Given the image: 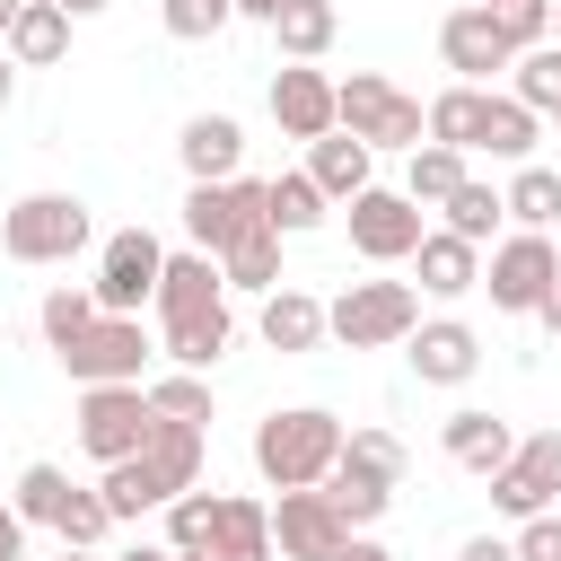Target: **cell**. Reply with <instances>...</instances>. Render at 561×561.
<instances>
[{
	"label": "cell",
	"mask_w": 561,
	"mask_h": 561,
	"mask_svg": "<svg viewBox=\"0 0 561 561\" xmlns=\"http://www.w3.org/2000/svg\"><path fill=\"white\" fill-rule=\"evenodd\" d=\"M202 447H210V430H193V421H158L149 430V447H131L123 465H105V508H114V526L123 517H149V508H167L175 491H193L202 482Z\"/></svg>",
	"instance_id": "obj_1"
},
{
	"label": "cell",
	"mask_w": 561,
	"mask_h": 561,
	"mask_svg": "<svg viewBox=\"0 0 561 561\" xmlns=\"http://www.w3.org/2000/svg\"><path fill=\"white\" fill-rule=\"evenodd\" d=\"M342 456V421L324 403H289V412H263L254 421V473L272 491H316Z\"/></svg>",
	"instance_id": "obj_2"
},
{
	"label": "cell",
	"mask_w": 561,
	"mask_h": 561,
	"mask_svg": "<svg viewBox=\"0 0 561 561\" xmlns=\"http://www.w3.org/2000/svg\"><path fill=\"white\" fill-rule=\"evenodd\" d=\"M96 237V219H88V202L79 193H18L9 210H0V254L9 263H70L79 245Z\"/></svg>",
	"instance_id": "obj_3"
},
{
	"label": "cell",
	"mask_w": 561,
	"mask_h": 561,
	"mask_svg": "<svg viewBox=\"0 0 561 561\" xmlns=\"http://www.w3.org/2000/svg\"><path fill=\"white\" fill-rule=\"evenodd\" d=\"M333 123L359 131L368 149H421V140H430V131H421V96H403L386 70H351V79H333Z\"/></svg>",
	"instance_id": "obj_4"
},
{
	"label": "cell",
	"mask_w": 561,
	"mask_h": 561,
	"mask_svg": "<svg viewBox=\"0 0 561 561\" xmlns=\"http://www.w3.org/2000/svg\"><path fill=\"white\" fill-rule=\"evenodd\" d=\"M421 324V289L412 280H351L333 307H324V333L342 342V351H386V342H403Z\"/></svg>",
	"instance_id": "obj_5"
},
{
	"label": "cell",
	"mask_w": 561,
	"mask_h": 561,
	"mask_svg": "<svg viewBox=\"0 0 561 561\" xmlns=\"http://www.w3.org/2000/svg\"><path fill=\"white\" fill-rule=\"evenodd\" d=\"M149 351H158V342L140 333V316H105V307H96V316H88V324L53 351V359H61L79 386H140Z\"/></svg>",
	"instance_id": "obj_6"
},
{
	"label": "cell",
	"mask_w": 561,
	"mask_h": 561,
	"mask_svg": "<svg viewBox=\"0 0 561 561\" xmlns=\"http://www.w3.org/2000/svg\"><path fill=\"white\" fill-rule=\"evenodd\" d=\"M552 280H561V245H552L543 228L500 237V245H491V263H482V289H491V307H500V316H535Z\"/></svg>",
	"instance_id": "obj_7"
},
{
	"label": "cell",
	"mask_w": 561,
	"mask_h": 561,
	"mask_svg": "<svg viewBox=\"0 0 561 561\" xmlns=\"http://www.w3.org/2000/svg\"><path fill=\"white\" fill-rule=\"evenodd\" d=\"M342 210H351V254H359V263H412V245H421V228H430L403 184H368V193H351Z\"/></svg>",
	"instance_id": "obj_8"
},
{
	"label": "cell",
	"mask_w": 561,
	"mask_h": 561,
	"mask_svg": "<svg viewBox=\"0 0 561 561\" xmlns=\"http://www.w3.org/2000/svg\"><path fill=\"white\" fill-rule=\"evenodd\" d=\"M254 228H272L254 175H219V184H193V193H184V237H193L202 254H228V245L254 237Z\"/></svg>",
	"instance_id": "obj_9"
},
{
	"label": "cell",
	"mask_w": 561,
	"mask_h": 561,
	"mask_svg": "<svg viewBox=\"0 0 561 561\" xmlns=\"http://www.w3.org/2000/svg\"><path fill=\"white\" fill-rule=\"evenodd\" d=\"M149 430H158V412L140 386H79V447L96 465H123L131 447H149Z\"/></svg>",
	"instance_id": "obj_10"
},
{
	"label": "cell",
	"mask_w": 561,
	"mask_h": 561,
	"mask_svg": "<svg viewBox=\"0 0 561 561\" xmlns=\"http://www.w3.org/2000/svg\"><path fill=\"white\" fill-rule=\"evenodd\" d=\"M158 272H167V245L149 237V228H114L105 237V254H96V307L105 316H140V298L158 289Z\"/></svg>",
	"instance_id": "obj_11"
},
{
	"label": "cell",
	"mask_w": 561,
	"mask_h": 561,
	"mask_svg": "<svg viewBox=\"0 0 561 561\" xmlns=\"http://www.w3.org/2000/svg\"><path fill=\"white\" fill-rule=\"evenodd\" d=\"M552 491H561V430H535L491 473V508L500 517H535V508H552Z\"/></svg>",
	"instance_id": "obj_12"
},
{
	"label": "cell",
	"mask_w": 561,
	"mask_h": 561,
	"mask_svg": "<svg viewBox=\"0 0 561 561\" xmlns=\"http://www.w3.org/2000/svg\"><path fill=\"white\" fill-rule=\"evenodd\" d=\"M342 535H351V526H342V508L324 500V482L272 500V552H280V561H333Z\"/></svg>",
	"instance_id": "obj_13"
},
{
	"label": "cell",
	"mask_w": 561,
	"mask_h": 561,
	"mask_svg": "<svg viewBox=\"0 0 561 561\" xmlns=\"http://www.w3.org/2000/svg\"><path fill=\"white\" fill-rule=\"evenodd\" d=\"M403 359H412V377H421V386H465V377L482 368V333H473V324H456V316H430V324H412V333H403Z\"/></svg>",
	"instance_id": "obj_14"
},
{
	"label": "cell",
	"mask_w": 561,
	"mask_h": 561,
	"mask_svg": "<svg viewBox=\"0 0 561 561\" xmlns=\"http://www.w3.org/2000/svg\"><path fill=\"white\" fill-rule=\"evenodd\" d=\"M272 123H280L289 140H324V131H333V79H324L316 61H280V70H272Z\"/></svg>",
	"instance_id": "obj_15"
},
{
	"label": "cell",
	"mask_w": 561,
	"mask_h": 561,
	"mask_svg": "<svg viewBox=\"0 0 561 561\" xmlns=\"http://www.w3.org/2000/svg\"><path fill=\"white\" fill-rule=\"evenodd\" d=\"M438 53H447V70H456V79H473V88H482L491 70H508V61H517V44L491 26V9H482V0H473V9H456V18L438 26Z\"/></svg>",
	"instance_id": "obj_16"
},
{
	"label": "cell",
	"mask_w": 561,
	"mask_h": 561,
	"mask_svg": "<svg viewBox=\"0 0 561 561\" xmlns=\"http://www.w3.org/2000/svg\"><path fill=\"white\" fill-rule=\"evenodd\" d=\"M228 298V280H219V254H167V272H158V289H149V307H158V324H184V316H202V307H219Z\"/></svg>",
	"instance_id": "obj_17"
},
{
	"label": "cell",
	"mask_w": 561,
	"mask_h": 561,
	"mask_svg": "<svg viewBox=\"0 0 561 561\" xmlns=\"http://www.w3.org/2000/svg\"><path fill=\"white\" fill-rule=\"evenodd\" d=\"M0 53H9L18 70H53V61L70 53V9H61V0H18Z\"/></svg>",
	"instance_id": "obj_18"
},
{
	"label": "cell",
	"mask_w": 561,
	"mask_h": 561,
	"mask_svg": "<svg viewBox=\"0 0 561 561\" xmlns=\"http://www.w3.org/2000/svg\"><path fill=\"white\" fill-rule=\"evenodd\" d=\"M175 158H184V175H193V184L237 175V167H245V123H237V114H193V123H184V140H175Z\"/></svg>",
	"instance_id": "obj_19"
},
{
	"label": "cell",
	"mask_w": 561,
	"mask_h": 561,
	"mask_svg": "<svg viewBox=\"0 0 561 561\" xmlns=\"http://www.w3.org/2000/svg\"><path fill=\"white\" fill-rule=\"evenodd\" d=\"M254 333H263V351H280V359H298V351H316L324 342V298H307V289H263V316H254Z\"/></svg>",
	"instance_id": "obj_20"
},
{
	"label": "cell",
	"mask_w": 561,
	"mask_h": 561,
	"mask_svg": "<svg viewBox=\"0 0 561 561\" xmlns=\"http://www.w3.org/2000/svg\"><path fill=\"white\" fill-rule=\"evenodd\" d=\"M438 447H447V465H465V473H482V482H491V473L508 465V447H517V430H508L500 412H473V403H465V412H447V430H438Z\"/></svg>",
	"instance_id": "obj_21"
},
{
	"label": "cell",
	"mask_w": 561,
	"mask_h": 561,
	"mask_svg": "<svg viewBox=\"0 0 561 561\" xmlns=\"http://www.w3.org/2000/svg\"><path fill=\"white\" fill-rule=\"evenodd\" d=\"M368 167H377V149L359 140V131H324V140H307V175H316V193L324 202H351V193H368Z\"/></svg>",
	"instance_id": "obj_22"
},
{
	"label": "cell",
	"mask_w": 561,
	"mask_h": 561,
	"mask_svg": "<svg viewBox=\"0 0 561 561\" xmlns=\"http://www.w3.org/2000/svg\"><path fill=\"white\" fill-rule=\"evenodd\" d=\"M412 263H421V289H430V298H465V289H482V245H465L456 228H421Z\"/></svg>",
	"instance_id": "obj_23"
},
{
	"label": "cell",
	"mask_w": 561,
	"mask_h": 561,
	"mask_svg": "<svg viewBox=\"0 0 561 561\" xmlns=\"http://www.w3.org/2000/svg\"><path fill=\"white\" fill-rule=\"evenodd\" d=\"M228 342H237V307H228V298H219V307H202V316H184V324H158V351H167L175 368H202V377L219 368V351H228Z\"/></svg>",
	"instance_id": "obj_24"
},
{
	"label": "cell",
	"mask_w": 561,
	"mask_h": 561,
	"mask_svg": "<svg viewBox=\"0 0 561 561\" xmlns=\"http://www.w3.org/2000/svg\"><path fill=\"white\" fill-rule=\"evenodd\" d=\"M210 561H280V552H272V508H263V500H245V491H219Z\"/></svg>",
	"instance_id": "obj_25"
},
{
	"label": "cell",
	"mask_w": 561,
	"mask_h": 561,
	"mask_svg": "<svg viewBox=\"0 0 561 561\" xmlns=\"http://www.w3.org/2000/svg\"><path fill=\"white\" fill-rule=\"evenodd\" d=\"M333 35H342L333 0H280V9H272V44H280V61H324Z\"/></svg>",
	"instance_id": "obj_26"
},
{
	"label": "cell",
	"mask_w": 561,
	"mask_h": 561,
	"mask_svg": "<svg viewBox=\"0 0 561 561\" xmlns=\"http://www.w3.org/2000/svg\"><path fill=\"white\" fill-rule=\"evenodd\" d=\"M535 140H543V114H535V105H517V96H482V131H473V149H491V158L526 167V158H535Z\"/></svg>",
	"instance_id": "obj_27"
},
{
	"label": "cell",
	"mask_w": 561,
	"mask_h": 561,
	"mask_svg": "<svg viewBox=\"0 0 561 561\" xmlns=\"http://www.w3.org/2000/svg\"><path fill=\"white\" fill-rule=\"evenodd\" d=\"M394 491H403V482H386V473H368V465H351V456H333V473H324V500L342 508V526H377V517L394 508Z\"/></svg>",
	"instance_id": "obj_28"
},
{
	"label": "cell",
	"mask_w": 561,
	"mask_h": 561,
	"mask_svg": "<svg viewBox=\"0 0 561 561\" xmlns=\"http://www.w3.org/2000/svg\"><path fill=\"white\" fill-rule=\"evenodd\" d=\"M324 193H316V175L307 167H289V175H272L263 184V219H272V237H307V228H324Z\"/></svg>",
	"instance_id": "obj_29"
},
{
	"label": "cell",
	"mask_w": 561,
	"mask_h": 561,
	"mask_svg": "<svg viewBox=\"0 0 561 561\" xmlns=\"http://www.w3.org/2000/svg\"><path fill=\"white\" fill-rule=\"evenodd\" d=\"M482 96H491V88H473V79H456V88H438V96L421 105V131L473 158V131H482Z\"/></svg>",
	"instance_id": "obj_30"
},
{
	"label": "cell",
	"mask_w": 561,
	"mask_h": 561,
	"mask_svg": "<svg viewBox=\"0 0 561 561\" xmlns=\"http://www.w3.org/2000/svg\"><path fill=\"white\" fill-rule=\"evenodd\" d=\"M403 158H412V167H403V193H412L421 210H438V202L473 175V167H465V149H447V140H421V149H403Z\"/></svg>",
	"instance_id": "obj_31"
},
{
	"label": "cell",
	"mask_w": 561,
	"mask_h": 561,
	"mask_svg": "<svg viewBox=\"0 0 561 561\" xmlns=\"http://www.w3.org/2000/svg\"><path fill=\"white\" fill-rule=\"evenodd\" d=\"M219 280H228V289H245V298H263V289H280V237H272V228H254V237H237V245L219 254Z\"/></svg>",
	"instance_id": "obj_32"
},
{
	"label": "cell",
	"mask_w": 561,
	"mask_h": 561,
	"mask_svg": "<svg viewBox=\"0 0 561 561\" xmlns=\"http://www.w3.org/2000/svg\"><path fill=\"white\" fill-rule=\"evenodd\" d=\"M500 210H508L517 228H552V219H561V167H535V158H526V167L508 175Z\"/></svg>",
	"instance_id": "obj_33"
},
{
	"label": "cell",
	"mask_w": 561,
	"mask_h": 561,
	"mask_svg": "<svg viewBox=\"0 0 561 561\" xmlns=\"http://www.w3.org/2000/svg\"><path fill=\"white\" fill-rule=\"evenodd\" d=\"M140 394H149L158 421H193V430H210V377H202V368H167V377H149Z\"/></svg>",
	"instance_id": "obj_34"
},
{
	"label": "cell",
	"mask_w": 561,
	"mask_h": 561,
	"mask_svg": "<svg viewBox=\"0 0 561 561\" xmlns=\"http://www.w3.org/2000/svg\"><path fill=\"white\" fill-rule=\"evenodd\" d=\"M508 96L517 105H535V114H552L561 105V44L543 35V44H526L517 61H508Z\"/></svg>",
	"instance_id": "obj_35"
},
{
	"label": "cell",
	"mask_w": 561,
	"mask_h": 561,
	"mask_svg": "<svg viewBox=\"0 0 561 561\" xmlns=\"http://www.w3.org/2000/svg\"><path fill=\"white\" fill-rule=\"evenodd\" d=\"M438 210H447V228H456V237H465V245H482V237H491V228H500V219H508V210H500V193H491V184H482V175H465V184H456V193H447V202H438Z\"/></svg>",
	"instance_id": "obj_36"
},
{
	"label": "cell",
	"mask_w": 561,
	"mask_h": 561,
	"mask_svg": "<svg viewBox=\"0 0 561 561\" xmlns=\"http://www.w3.org/2000/svg\"><path fill=\"white\" fill-rule=\"evenodd\" d=\"M210 526H219V491L193 482V491L167 500V543H175V552H210Z\"/></svg>",
	"instance_id": "obj_37"
},
{
	"label": "cell",
	"mask_w": 561,
	"mask_h": 561,
	"mask_svg": "<svg viewBox=\"0 0 561 561\" xmlns=\"http://www.w3.org/2000/svg\"><path fill=\"white\" fill-rule=\"evenodd\" d=\"M158 26H167L175 44H210V35L237 26V0H158Z\"/></svg>",
	"instance_id": "obj_38"
},
{
	"label": "cell",
	"mask_w": 561,
	"mask_h": 561,
	"mask_svg": "<svg viewBox=\"0 0 561 561\" xmlns=\"http://www.w3.org/2000/svg\"><path fill=\"white\" fill-rule=\"evenodd\" d=\"M61 500H70V473H61V465H26V473H18V491H9V508H18L26 526H53V517H61Z\"/></svg>",
	"instance_id": "obj_39"
},
{
	"label": "cell",
	"mask_w": 561,
	"mask_h": 561,
	"mask_svg": "<svg viewBox=\"0 0 561 561\" xmlns=\"http://www.w3.org/2000/svg\"><path fill=\"white\" fill-rule=\"evenodd\" d=\"M53 535H61V543H79V552H96V543L114 535V508H105V491H79V482H70V500H61Z\"/></svg>",
	"instance_id": "obj_40"
},
{
	"label": "cell",
	"mask_w": 561,
	"mask_h": 561,
	"mask_svg": "<svg viewBox=\"0 0 561 561\" xmlns=\"http://www.w3.org/2000/svg\"><path fill=\"white\" fill-rule=\"evenodd\" d=\"M88 316H96V289H79V280L44 289V307H35V324H44V342H53V351H61V342H70V333H79Z\"/></svg>",
	"instance_id": "obj_41"
},
{
	"label": "cell",
	"mask_w": 561,
	"mask_h": 561,
	"mask_svg": "<svg viewBox=\"0 0 561 561\" xmlns=\"http://www.w3.org/2000/svg\"><path fill=\"white\" fill-rule=\"evenodd\" d=\"M342 456H351V465H368V473H386V482H403V465H412L394 430H342Z\"/></svg>",
	"instance_id": "obj_42"
},
{
	"label": "cell",
	"mask_w": 561,
	"mask_h": 561,
	"mask_svg": "<svg viewBox=\"0 0 561 561\" xmlns=\"http://www.w3.org/2000/svg\"><path fill=\"white\" fill-rule=\"evenodd\" d=\"M482 9H491V26H500V35L517 44V53L552 35V0H482Z\"/></svg>",
	"instance_id": "obj_43"
},
{
	"label": "cell",
	"mask_w": 561,
	"mask_h": 561,
	"mask_svg": "<svg viewBox=\"0 0 561 561\" xmlns=\"http://www.w3.org/2000/svg\"><path fill=\"white\" fill-rule=\"evenodd\" d=\"M508 552H517V561H561V517H552V508H535V517H517V535H508Z\"/></svg>",
	"instance_id": "obj_44"
},
{
	"label": "cell",
	"mask_w": 561,
	"mask_h": 561,
	"mask_svg": "<svg viewBox=\"0 0 561 561\" xmlns=\"http://www.w3.org/2000/svg\"><path fill=\"white\" fill-rule=\"evenodd\" d=\"M333 561H394V552H386V543H377V535H368V526H351V535H342V543H333Z\"/></svg>",
	"instance_id": "obj_45"
},
{
	"label": "cell",
	"mask_w": 561,
	"mask_h": 561,
	"mask_svg": "<svg viewBox=\"0 0 561 561\" xmlns=\"http://www.w3.org/2000/svg\"><path fill=\"white\" fill-rule=\"evenodd\" d=\"M456 561H517V552H508V535H465Z\"/></svg>",
	"instance_id": "obj_46"
},
{
	"label": "cell",
	"mask_w": 561,
	"mask_h": 561,
	"mask_svg": "<svg viewBox=\"0 0 561 561\" xmlns=\"http://www.w3.org/2000/svg\"><path fill=\"white\" fill-rule=\"evenodd\" d=\"M0 561H26V517L0 500Z\"/></svg>",
	"instance_id": "obj_47"
},
{
	"label": "cell",
	"mask_w": 561,
	"mask_h": 561,
	"mask_svg": "<svg viewBox=\"0 0 561 561\" xmlns=\"http://www.w3.org/2000/svg\"><path fill=\"white\" fill-rule=\"evenodd\" d=\"M535 316H543V333H552V342H561V280H552V289H543V307H535Z\"/></svg>",
	"instance_id": "obj_48"
},
{
	"label": "cell",
	"mask_w": 561,
	"mask_h": 561,
	"mask_svg": "<svg viewBox=\"0 0 561 561\" xmlns=\"http://www.w3.org/2000/svg\"><path fill=\"white\" fill-rule=\"evenodd\" d=\"M114 561H175V543H131V552H114Z\"/></svg>",
	"instance_id": "obj_49"
},
{
	"label": "cell",
	"mask_w": 561,
	"mask_h": 561,
	"mask_svg": "<svg viewBox=\"0 0 561 561\" xmlns=\"http://www.w3.org/2000/svg\"><path fill=\"white\" fill-rule=\"evenodd\" d=\"M9 96H18V61L0 53V114H9Z\"/></svg>",
	"instance_id": "obj_50"
},
{
	"label": "cell",
	"mask_w": 561,
	"mask_h": 561,
	"mask_svg": "<svg viewBox=\"0 0 561 561\" xmlns=\"http://www.w3.org/2000/svg\"><path fill=\"white\" fill-rule=\"evenodd\" d=\"M272 9H280V0H237V18H254V26H272Z\"/></svg>",
	"instance_id": "obj_51"
},
{
	"label": "cell",
	"mask_w": 561,
	"mask_h": 561,
	"mask_svg": "<svg viewBox=\"0 0 561 561\" xmlns=\"http://www.w3.org/2000/svg\"><path fill=\"white\" fill-rule=\"evenodd\" d=\"M61 9H70V18H96V9H105V0H61Z\"/></svg>",
	"instance_id": "obj_52"
},
{
	"label": "cell",
	"mask_w": 561,
	"mask_h": 561,
	"mask_svg": "<svg viewBox=\"0 0 561 561\" xmlns=\"http://www.w3.org/2000/svg\"><path fill=\"white\" fill-rule=\"evenodd\" d=\"M61 561H96V552H79V543H61Z\"/></svg>",
	"instance_id": "obj_53"
},
{
	"label": "cell",
	"mask_w": 561,
	"mask_h": 561,
	"mask_svg": "<svg viewBox=\"0 0 561 561\" xmlns=\"http://www.w3.org/2000/svg\"><path fill=\"white\" fill-rule=\"evenodd\" d=\"M552 44H561V0H552Z\"/></svg>",
	"instance_id": "obj_54"
},
{
	"label": "cell",
	"mask_w": 561,
	"mask_h": 561,
	"mask_svg": "<svg viewBox=\"0 0 561 561\" xmlns=\"http://www.w3.org/2000/svg\"><path fill=\"white\" fill-rule=\"evenodd\" d=\"M9 9H18V0H0V35H9Z\"/></svg>",
	"instance_id": "obj_55"
}]
</instances>
